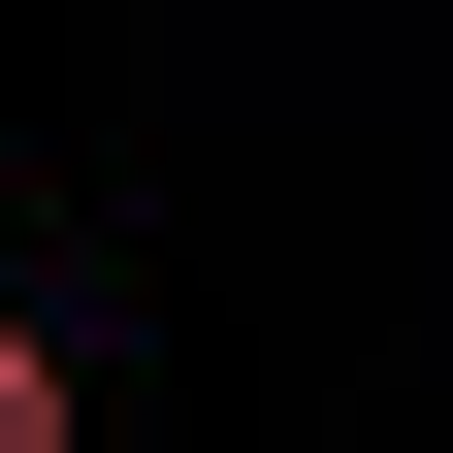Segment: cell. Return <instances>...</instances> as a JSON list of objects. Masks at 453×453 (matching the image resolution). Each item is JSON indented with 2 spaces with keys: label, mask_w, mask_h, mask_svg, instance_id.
I'll use <instances>...</instances> for the list:
<instances>
[{
  "label": "cell",
  "mask_w": 453,
  "mask_h": 453,
  "mask_svg": "<svg viewBox=\"0 0 453 453\" xmlns=\"http://www.w3.org/2000/svg\"><path fill=\"white\" fill-rule=\"evenodd\" d=\"M0 453H65V357H33V324H0Z\"/></svg>",
  "instance_id": "6da1fadb"
}]
</instances>
